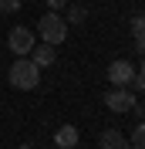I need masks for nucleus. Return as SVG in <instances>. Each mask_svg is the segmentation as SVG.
I'll return each instance as SVG.
<instances>
[{
	"label": "nucleus",
	"mask_w": 145,
	"mask_h": 149,
	"mask_svg": "<svg viewBox=\"0 0 145 149\" xmlns=\"http://www.w3.org/2000/svg\"><path fill=\"white\" fill-rule=\"evenodd\" d=\"M10 85H14V88H20V92H30V88H37V85H41V68L34 65V61H30L27 54L20 58V61H14V65H10Z\"/></svg>",
	"instance_id": "obj_1"
},
{
	"label": "nucleus",
	"mask_w": 145,
	"mask_h": 149,
	"mask_svg": "<svg viewBox=\"0 0 145 149\" xmlns=\"http://www.w3.org/2000/svg\"><path fill=\"white\" fill-rule=\"evenodd\" d=\"M37 34L44 37V44H61L64 37H68V20L57 14V10H51V14H44V17L37 20Z\"/></svg>",
	"instance_id": "obj_2"
},
{
	"label": "nucleus",
	"mask_w": 145,
	"mask_h": 149,
	"mask_svg": "<svg viewBox=\"0 0 145 149\" xmlns=\"http://www.w3.org/2000/svg\"><path fill=\"white\" fill-rule=\"evenodd\" d=\"M132 78H135V68H132V61H111V65H108V81L115 85V88H125V85H132Z\"/></svg>",
	"instance_id": "obj_3"
},
{
	"label": "nucleus",
	"mask_w": 145,
	"mask_h": 149,
	"mask_svg": "<svg viewBox=\"0 0 145 149\" xmlns=\"http://www.w3.org/2000/svg\"><path fill=\"white\" fill-rule=\"evenodd\" d=\"M105 102H108L111 112H132V105H135V95H132V88H111L108 95H105Z\"/></svg>",
	"instance_id": "obj_4"
},
{
	"label": "nucleus",
	"mask_w": 145,
	"mask_h": 149,
	"mask_svg": "<svg viewBox=\"0 0 145 149\" xmlns=\"http://www.w3.org/2000/svg\"><path fill=\"white\" fill-rule=\"evenodd\" d=\"M7 44H10V51H14V54L24 58V54H30V51H34V34H30L27 27H14Z\"/></svg>",
	"instance_id": "obj_5"
},
{
	"label": "nucleus",
	"mask_w": 145,
	"mask_h": 149,
	"mask_svg": "<svg viewBox=\"0 0 145 149\" xmlns=\"http://www.w3.org/2000/svg\"><path fill=\"white\" fill-rule=\"evenodd\" d=\"M27 58L34 61L37 68H51L57 61V58H54V44H34V51H30Z\"/></svg>",
	"instance_id": "obj_6"
},
{
	"label": "nucleus",
	"mask_w": 145,
	"mask_h": 149,
	"mask_svg": "<svg viewBox=\"0 0 145 149\" xmlns=\"http://www.w3.org/2000/svg\"><path fill=\"white\" fill-rule=\"evenodd\" d=\"M54 142H57V149H74L78 146V129H74V125H61L57 136H54Z\"/></svg>",
	"instance_id": "obj_7"
},
{
	"label": "nucleus",
	"mask_w": 145,
	"mask_h": 149,
	"mask_svg": "<svg viewBox=\"0 0 145 149\" xmlns=\"http://www.w3.org/2000/svg\"><path fill=\"white\" fill-rule=\"evenodd\" d=\"M101 149H132V146H128V139L118 129H108L105 136H101Z\"/></svg>",
	"instance_id": "obj_8"
},
{
	"label": "nucleus",
	"mask_w": 145,
	"mask_h": 149,
	"mask_svg": "<svg viewBox=\"0 0 145 149\" xmlns=\"http://www.w3.org/2000/svg\"><path fill=\"white\" fill-rule=\"evenodd\" d=\"M132 31H135V37H145V14H135L132 17Z\"/></svg>",
	"instance_id": "obj_9"
},
{
	"label": "nucleus",
	"mask_w": 145,
	"mask_h": 149,
	"mask_svg": "<svg viewBox=\"0 0 145 149\" xmlns=\"http://www.w3.org/2000/svg\"><path fill=\"white\" fill-rule=\"evenodd\" d=\"M84 17H88V10H84V7H71V10H68V20H71V24H81Z\"/></svg>",
	"instance_id": "obj_10"
},
{
	"label": "nucleus",
	"mask_w": 145,
	"mask_h": 149,
	"mask_svg": "<svg viewBox=\"0 0 145 149\" xmlns=\"http://www.w3.org/2000/svg\"><path fill=\"white\" fill-rule=\"evenodd\" d=\"M132 142H135V149H145V122L132 132Z\"/></svg>",
	"instance_id": "obj_11"
},
{
	"label": "nucleus",
	"mask_w": 145,
	"mask_h": 149,
	"mask_svg": "<svg viewBox=\"0 0 145 149\" xmlns=\"http://www.w3.org/2000/svg\"><path fill=\"white\" fill-rule=\"evenodd\" d=\"M0 10H3V14H17V10H20V0H0Z\"/></svg>",
	"instance_id": "obj_12"
},
{
	"label": "nucleus",
	"mask_w": 145,
	"mask_h": 149,
	"mask_svg": "<svg viewBox=\"0 0 145 149\" xmlns=\"http://www.w3.org/2000/svg\"><path fill=\"white\" fill-rule=\"evenodd\" d=\"M132 85H135L138 92H142V95H145V74H135V78H132Z\"/></svg>",
	"instance_id": "obj_13"
},
{
	"label": "nucleus",
	"mask_w": 145,
	"mask_h": 149,
	"mask_svg": "<svg viewBox=\"0 0 145 149\" xmlns=\"http://www.w3.org/2000/svg\"><path fill=\"white\" fill-rule=\"evenodd\" d=\"M47 7H51V10H61V7H68V0H47Z\"/></svg>",
	"instance_id": "obj_14"
},
{
	"label": "nucleus",
	"mask_w": 145,
	"mask_h": 149,
	"mask_svg": "<svg viewBox=\"0 0 145 149\" xmlns=\"http://www.w3.org/2000/svg\"><path fill=\"white\" fill-rule=\"evenodd\" d=\"M135 41H138V54L145 58V37H135Z\"/></svg>",
	"instance_id": "obj_15"
},
{
	"label": "nucleus",
	"mask_w": 145,
	"mask_h": 149,
	"mask_svg": "<svg viewBox=\"0 0 145 149\" xmlns=\"http://www.w3.org/2000/svg\"><path fill=\"white\" fill-rule=\"evenodd\" d=\"M142 74H145V61H142Z\"/></svg>",
	"instance_id": "obj_16"
},
{
	"label": "nucleus",
	"mask_w": 145,
	"mask_h": 149,
	"mask_svg": "<svg viewBox=\"0 0 145 149\" xmlns=\"http://www.w3.org/2000/svg\"><path fill=\"white\" fill-rule=\"evenodd\" d=\"M20 149H30V146H20Z\"/></svg>",
	"instance_id": "obj_17"
}]
</instances>
